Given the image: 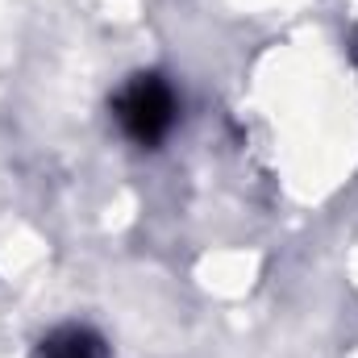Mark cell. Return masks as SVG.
Segmentation results:
<instances>
[{
    "instance_id": "1",
    "label": "cell",
    "mask_w": 358,
    "mask_h": 358,
    "mask_svg": "<svg viewBox=\"0 0 358 358\" xmlns=\"http://www.w3.org/2000/svg\"><path fill=\"white\" fill-rule=\"evenodd\" d=\"M113 113H117V125L125 129V138H134L138 146H159L176 129L179 100L163 76H134L117 92Z\"/></svg>"
},
{
    "instance_id": "2",
    "label": "cell",
    "mask_w": 358,
    "mask_h": 358,
    "mask_svg": "<svg viewBox=\"0 0 358 358\" xmlns=\"http://www.w3.org/2000/svg\"><path fill=\"white\" fill-rule=\"evenodd\" d=\"M34 358H113V350L88 325H59L34 346Z\"/></svg>"
}]
</instances>
